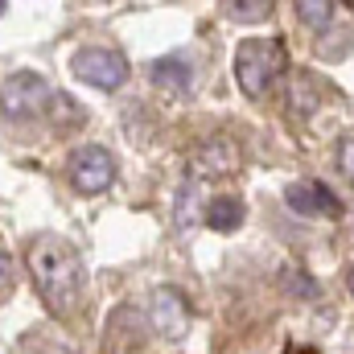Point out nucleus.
<instances>
[{
  "instance_id": "nucleus-1",
  "label": "nucleus",
  "mask_w": 354,
  "mask_h": 354,
  "mask_svg": "<svg viewBox=\"0 0 354 354\" xmlns=\"http://www.w3.org/2000/svg\"><path fill=\"white\" fill-rule=\"evenodd\" d=\"M25 268L54 322H75V313H83L87 268L62 235H33L25 243Z\"/></svg>"
},
{
  "instance_id": "nucleus-2",
  "label": "nucleus",
  "mask_w": 354,
  "mask_h": 354,
  "mask_svg": "<svg viewBox=\"0 0 354 354\" xmlns=\"http://www.w3.org/2000/svg\"><path fill=\"white\" fill-rule=\"evenodd\" d=\"M288 75V46L280 37H248L235 50V87L248 99H268Z\"/></svg>"
},
{
  "instance_id": "nucleus-3",
  "label": "nucleus",
  "mask_w": 354,
  "mask_h": 354,
  "mask_svg": "<svg viewBox=\"0 0 354 354\" xmlns=\"http://www.w3.org/2000/svg\"><path fill=\"white\" fill-rule=\"evenodd\" d=\"M50 103H54V87L33 75V71H17L0 83V115L8 124H33V120H46L50 115Z\"/></svg>"
},
{
  "instance_id": "nucleus-4",
  "label": "nucleus",
  "mask_w": 354,
  "mask_h": 354,
  "mask_svg": "<svg viewBox=\"0 0 354 354\" xmlns=\"http://www.w3.org/2000/svg\"><path fill=\"white\" fill-rule=\"evenodd\" d=\"M71 75L83 83V87H95V91H120L132 75V62L124 50L115 46H83L75 58H71Z\"/></svg>"
},
{
  "instance_id": "nucleus-5",
  "label": "nucleus",
  "mask_w": 354,
  "mask_h": 354,
  "mask_svg": "<svg viewBox=\"0 0 354 354\" xmlns=\"http://www.w3.org/2000/svg\"><path fill=\"white\" fill-rule=\"evenodd\" d=\"M239 169H243V149L231 136H206L185 157L189 185H198V181H227V177H235Z\"/></svg>"
},
{
  "instance_id": "nucleus-6",
  "label": "nucleus",
  "mask_w": 354,
  "mask_h": 354,
  "mask_svg": "<svg viewBox=\"0 0 354 354\" xmlns=\"http://www.w3.org/2000/svg\"><path fill=\"white\" fill-rule=\"evenodd\" d=\"M115 174H120V165H115L111 149H103V145H79V149L66 157V181H71L83 198H95V194L111 189V185H115Z\"/></svg>"
},
{
  "instance_id": "nucleus-7",
  "label": "nucleus",
  "mask_w": 354,
  "mask_h": 354,
  "mask_svg": "<svg viewBox=\"0 0 354 354\" xmlns=\"http://www.w3.org/2000/svg\"><path fill=\"white\" fill-rule=\"evenodd\" d=\"M189 322H194V313H189L185 292H177L174 284H157L149 292V326L161 342H181L189 334Z\"/></svg>"
},
{
  "instance_id": "nucleus-8",
  "label": "nucleus",
  "mask_w": 354,
  "mask_h": 354,
  "mask_svg": "<svg viewBox=\"0 0 354 354\" xmlns=\"http://www.w3.org/2000/svg\"><path fill=\"white\" fill-rule=\"evenodd\" d=\"M284 202L288 210H297L301 218H338L342 202L322 185V181H288L284 185Z\"/></svg>"
},
{
  "instance_id": "nucleus-9",
  "label": "nucleus",
  "mask_w": 354,
  "mask_h": 354,
  "mask_svg": "<svg viewBox=\"0 0 354 354\" xmlns=\"http://www.w3.org/2000/svg\"><path fill=\"white\" fill-rule=\"evenodd\" d=\"M322 99H326V83L313 75V71H297L288 83H284V103L297 120H313L322 111Z\"/></svg>"
},
{
  "instance_id": "nucleus-10",
  "label": "nucleus",
  "mask_w": 354,
  "mask_h": 354,
  "mask_svg": "<svg viewBox=\"0 0 354 354\" xmlns=\"http://www.w3.org/2000/svg\"><path fill=\"white\" fill-rule=\"evenodd\" d=\"M243 218H248V202H243L239 194H218V198H206V202H202V223H206L210 231H218V235L239 231Z\"/></svg>"
},
{
  "instance_id": "nucleus-11",
  "label": "nucleus",
  "mask_w": 354,
  "mask_h": 354,
  "mask_svg": "<svg viewBox=\"0 0 354 354\" xmlns=\"http://www.w3.org/2000/svg\"><path fill=\"white\" fill-rule=\"evenodd\" d=\"M149 79L161 91H174V95H189L194 91V66L185 54H165L149 66Z\"/></svg>"
},
{
  "instance_id": "nucleus-12",
  "label": "nucleus",
  "mask_w": 354,
  "mask_h": 354,
  "mask_svg": "<svg viewBox=\"0 0 354 354\" xmlns=\"http://www.w3.org/2000/svg\"><path fill=\"white\" fill-rule=\"evenodd\" d=\"M338 4H330V0H297V17H301V25L305 29H313L317 37H326V29L338 21Z\"/></svg>"
},
{
  "instance_id": "nucleus-13",
  "label": "nucleus",
  "mask_w": 354,
  "mask_h": 354,
  "mask_svg": "<svg viewBox=\"0 0 354 354\" xmlns=\"http://www.w3.org/2000/svg\"><path fill=\"white\" fill-rule=\"evenodd\" d=\"M54 128H79V124H87V107L83 103H75L71 95H62V91H54V103H50V115H46Z\"/></svg>"
},
{
  "instance_id": "nucleus-14",
  "label": "nucleus",
  "mask_w": 354,
  "mask_h": 354,
  "mask_svg": "<svg viewBox=\"0 0 354 354\" xmlns=\"http://www.w3.org/2000/svg\"><path fill=\"white\" fill-rule=\"evenodd\" d=\"M223 12H227L231 21L260 25V21H268V17L276 12V4H272V0H227V4H223Z\"/></svg>"
},
{
  "instance_id": "nucleus-15",
  "label": "nucleus",
  "mask_w": 354,
  "mask_h": 354,
  "mask_svg": "<svg viewBox=\"0 0 354 354\" xmlns=\"http://www.w3.org/2000/svg\"><path fill=\"white\" fill-rule=\"evenodd\" d=\"M12 292H17V264H12L8 252H0V305H4Z\"/></svg>"
},
{
  "instance_id": "nucleus-16",
  "label": "nucleus",
  "mask_w": 354,
  "mask_h": 354,
  "mask_svg": "<svg viewBox=\"0 0 354 354\" xmlns=\"http://www.w3.org/2000/svg\"><path fill=\"white\" fill-rule=\"evenodd\" d=\"M338 169L351 177V185H354V132H346L338 140Z\"/></svg>"
},
{
  "instance_id": "nucleus-17",
  "label": "nucleus",
  "mask_w": 354,
  "mask_h": 354,
  "mask_svg": "<svg viewBox=\"0 0 354 354\" xmlns=\"http://www.w3.org/2000/svg\"><path fill=\"white\" fill-rule=\"evenodd\" d=\"M346 288H351V297H354V264H346Z\"/></svg>"
},
{
  "instance_id": "nucleus-18",
  "label": "nucleus",
  "mask_w": 354,
  "mask_h": 354,
  "mask_svg": "<svg viewBox=\"0 0 354 354\" xmlns=\"http://www.w3.org/2000/svg\"><path fill=\"white\" fill-rule=\"evenodd\" d=\"M0 12H8V4H4V0H0Z\"/></svg>"
}]
</instances>
